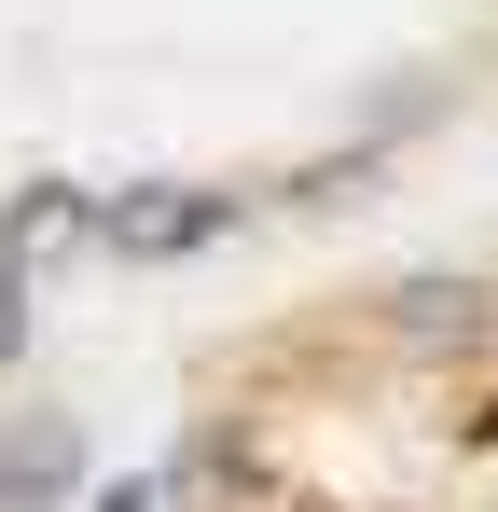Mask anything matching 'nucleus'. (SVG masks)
Masks as SVG:
<instances>
[{
  "label": "nucleus",
  "instance_id": "f257e3e1",
  "mask_svg": "<svg viewBox=\"0 0 498 512\" xmlns=\"http://www.w3.org/2000/svg\"><path fill=\"white\" fill-rule=\"evenodd\" d=\"M222 222H236V194H208V180H139V194H111V208H97V250L180 263V250H208Z\"/></svg>",
  "mask_w": 498,
  "mask_h": 512
},
{
  "label": "nucleus",
  "instance_id": "f03ea898",
  "mask_svg": "<svg viewBox=\"0 0 498 512\" xmlns=\"http://www.w3.org/2000/svg\"><path fill=\"white\" fill-rule=\"evenodd\" d=\"M83 485V429L70 416H14L0 429V512H56Z\"/></svg>",
  "mask_w": 498,
  "mask_h": 512
},
{
  "label": "nucleus",
  "instance_id": "7ed1b4c3",
  "mask_svg": "<svg viewBox=\"0 0 498 512\" xmlns=\"http://www.w3.org/2000/svg\"><path fill=\"white\" fill-rule=\"evenodd\" d=\"M56 250H97V194H70V180H28V194H14V222H0V263L28 277V263H56Z\"/></svg>",
  "mask_w": 498,
  "mask_h": 512
},
{
  "label": "nucleus",
  "instance_id": "20e7f679",
  "mask_svg": "<svg viewBox=\"0 0 498 512\" xmlns=\"http://www.w3.org/2000/svg\"><path fill=\"white\" fill-rule=\"evenodd\" d=\"M388 333L402 346H471L485 333V277H402L388 291Z\"/></svg>",
  "mask_w": 498,
  "mask_h": 512
},
{
  "label": "nucleus",
  "instance_id": "39448f33",
  "mask_svg": "<svg viewBox=\"0 0 498 512\" xmlns=\"http://www.w3.org/2000/svg\"><path fill=\"white\" fill-rule=\"evenodd\" d=\"M14 319H28V305H14V263H0V360H14V346H28V333H14Z\"/></svg>",
  "mask_w": 498,
  "mask_h": 512
},
{
  "label": "nucleus",
  "instance_id": "423d86ee",
  "mask_svg": "<svg viewBox=\"0 0 498 512\" xmlns=\"http://www.w3.org/2000/svg\"><path fill=\"white\" fill-rule=\"evenodd\" d=\"M97 512H153V485H111V499H97Z\"/></svg>",
  "mask_w": 498,
  "mask_h": 512
}]
</instances>
